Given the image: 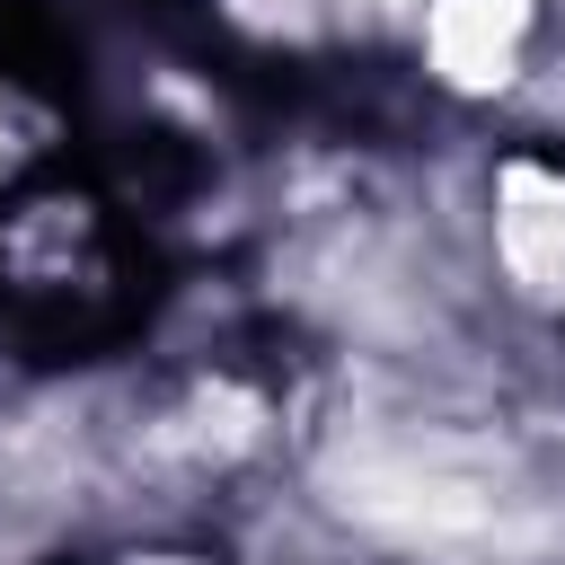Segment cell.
<instances>
[{"label": "cell", "instance_id": "cell-1", "mask_svg": "<svg viewBox=\"0 0 565 565\" xmlns=\"http://www.w3.org/2000/svg\"><path fill=\"white\" fill-rule=\"evenodd\" d=\"M503 265L521 274V291L565 300V177L539 168L503 177Z\"/></svg>", "mask_w": 565, "mask_h": 565}, {"label": "cell", "instance_id": "cell-2", "mask_svg": "<svg viewBox=\"0 0 565 565\" xmlns=\"http://www.w3.org/2000/svg\"><path fill=\"white\" fill-rule=\"evenodd\" d=\"M521 26H530V0H441L433 9V53H441L450 79H503Z\"/></svg>", "mask_w": 565, "mask_h": 565}]
</instances>
